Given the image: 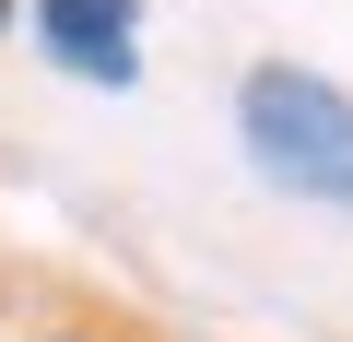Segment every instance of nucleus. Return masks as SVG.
I'll use <instances>...</instances> for the list:
<instances>
[{
    "mask_svg": "<svg viewBox=\"0 0 353 342\" xmlns=\"http://www.w3.org/2000/svg\"><path fill=\"white\" fill-rule=\"evenodd\" d=\"M36 24H48V48H59L83 83H130V71H141V48H130V0H36Z\"/></svg>",
    "mask_w": 353,
    "mask_h": 342,
    "instance_id": "f03ea898",
    "label": "nucleus"
},
{
    "mask_svg": "<svg viewBox=\"0 0 353 342\" xmlns=\"http://www.w3.org/2000/svg\"><path fill=\"white\" fill-rule=\"evenodd\" d=\"M236 118H248V153L271 165L283 189L353 201V95H330L318 71H248Z\"/></svg>",
    "mask_w": 353,
    "mask_h": 342,
    "instance_id": "f257e3e1",
    "label": "nucleus"
},
{
    "mask_svg": "<svg viewBox=\"0 0 353 342\" xmlns=\"http://www.w3.org/2000/svg\"><path fill=\"white\" fill-rule=\"evenodd\" d=\"M0 12H12V0H0Z\"/></svg>",
    "mask_w": 353,
    "mask_h": 342,
    "instance_id": "7ed1b4c3",
    "label": "nucleus"
}]
</instances>
